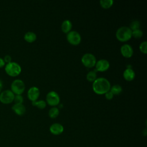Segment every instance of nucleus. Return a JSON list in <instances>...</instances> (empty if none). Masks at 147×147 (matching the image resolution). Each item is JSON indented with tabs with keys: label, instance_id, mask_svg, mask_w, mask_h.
<instances>
[{
	"label": "nucleus",
	"instance_id": "nucleus-1",
	"mask_svg": "<svg viewBox=\"0 0 147 147\" xmlns=\"http://www.w3.org/2000/svg\"><path fill=\"white\" fill-rule=\"evenodd\" d=\"M110 82L103 77L96 78L92 83L93 91L97 94H105L110 90Z\"/></svg>",
	"mask_w": 147,
	"mask_h": 147
},
{
	"label": "nucleus",
	"instance_id": "nucleus-2",
	"mask_svg": "<svg viewBox=\"0 0 147 147\" xmlns=\"http://www.w3.org/2000/svg\"><path fill=\"white\" fill-rule=\"evenodd\" d=\"M131 32L132 30L129 27L122 26L117 30L115 36L120 41H126L132 37Z\"/></svg>",
	"mask_w": 147,
	"mask_h": 147
},
{
	"label": "nucleus",
	"instance_id": "nucleus-3",
	"mask_svg": "<svg viewBox=\"0 0 147 147\" xmlns=\"http://www.w3.org/2000/svg\"><path fill=\"white\" fill-rule=\"evenodd\" d=\"M5 70L7 75L11 76H16L21 73V67L18 63L11 61L5 65Z\"/></svg>",
	"mask_w": 147,
	"mask_h": 147
},
{
	"label": "nucleus",
	"instance_id": "nucleus-4",
	"mask_svg": "<svg viewBox=\"0 0 147 147\" xmlns=\"http://www.w3.org/2000/svg\"><path fill=\"white\" fill-rule=\"evenodd\" d=\"M25 89V83L21 79H15L11 84V91L16 95H21Z\"/></svg>",
	"mask_w": 147,
	"mask_h": 147
},
{
	"label": "nucleus",
	"instance_id": "nucleus-5",
	"mask_svg": "<svg viewBox=\"0 0 147 147\" xmlns=\"http://www.w3.org/2000/svg\"><path fill=\"white\" fill-rule=\"evenodd\" d=\"M83 64L88 68L94 67L96 62L95 56L91 53H86L83 55L81 59Z\"/></svg>",
	"mask_w": 147,
	"mask_h": 147
},
{
	"label": "nucleus",
	"instance_id": "nucleus-6",
	"mask_svg": "<svg viewBox=\"0 0 147 147\" xmlns=\"http://www.w3.org/2000/svg\"><path fill=\"white\" fill-rule=\"evenodd\" d=\"M15 94L11 90H5L1 91L0 94V101L5 104H9L14 100Z\"/></svg>",
	"mask_w": 147,
	"mask_h": 147
},
{
	"label": "nucleus",
	"instance_id": "nucleus-7",
	"mask_svg": "<svg viewBox=\"0 0 147 147\" xmlns=\"http://www.w3.org/2000/svg\"><path fill=\"white\" fill-rule=\"evenodd\" d=\"M46 101L49 105L55 106L59 103L60 96L55 91H51L46 95Z\"/></svg>",
	"mask_w": 147,
	"mask_h": 147
},
{
	"label": "nucleus",
	"instance_id": "nucleus-8",
	"mask_svg": "<svg viewBox=\"0 0 147 147\" xmlns=\"http://www.w3.org/2000/svg\"><path fill=\"white\" fill-rule=\"evenodd\" d=\"M67 39L72 45H78L81 41V36L79 33L76 30H71L67 33Z\"/></svg>",
	"mask_w": 147,
	"mask_h": 147
},
{
	"label": "nucleus",
	"instance_id": "nucleus-9",
	"mask_svg": "<svg viewBox=\"0 0 147 147\" xmlns=\"http://www.w3.org/2000/svg\"><path fill=\"white\" fill-rule=\"evenodd\" d=\"M95 65L96 71L103 72L108 69L110 67V63L106 59H100L96 62Z\"/></svg>",
	"mask_w": 147,
	"mask_h": 147
},
{
	"label": "nucleus",
	"instance_id": "nucleus-10",
	"mask_svg": "<svg viewBox=\"0 0 147 147\" xmlns=\"http://www.w3.org/2000/svg\"><path fill=\"white\" fill-rule=\"evenodd\" d=\"M27 95L28 98L32 100V102L36 100L40 95V90L36 86L31 87L28 91Z\"/></svg>",
	"mask_w": 147,
	"mask_h": 147
},
{
	"label": "nucleus",
	"instance_id": "nucleus-11",
	"mask_svg": "<svg viewBox=\"0 0 147 147\" xmlns=\"http://www.w3.org/2000/svg\"><path fill=\"white\" fill-rule=\"evenodd\" d=\"M121 52L123 56L129 58L132 56L133 54V49L130 44H125L121 47Z\"/></svg>",
	"mask_w": 147,
	"mask_h": 147
},
{
	"label": "nucleus",
	"instance_id": "nucleus-12",
	"mask_svg": "<svg viewBox=\"0 0 147 147\" xmlns=\"http://www.w3.org/2000/svg\"><path fill=\"white\" fill-rule=\"evenodd\" d=\"M49 131L53 135H60L63 132L64 127L59 123H54L49 127Z\"/></svg>",
	"mask_w": 147,
	"mask_h": 147
},
{
	"label": "nucleus",
	"instance_id": "nucleus-13",
	"mask_svg": "<svg viewBox=\"0 0 147 147\" xmlns=\"http://www.w3.org/2000/svg\"><path fill=\"white\" fill-rule=\"evenodd\" d=\"M11 109L13 111L18 115H24L26 111L25 106L23 103H14L12 106Z\"/></svg>",
	"mask_w": 147,
	"mask_h": 147
},
{
	"label": "nucleus",
	"instance_id": "nucleus-14",
	"mask_svg": "<svg viewBox=\"0 0 147 147\" xmlns=\"http://www.w3.org/2000/svg\"><path fill=\"white\" fill-rule=\"evenodd\" d=\"M123 76L126 80L131 81L133 80L135 77V72L131 68H127L123 71Z\"/></svg>",
	"mask_w": 147,
	"mask_h": 147
},
{
	"label": "nucleus",
	"instance_id": "nucleus-15",
	"mask_svg": "<svg viewBox=\"0 0 147 147\" xmlns=\"http://www.w3.org/2000/svg\"><path fill=\"white\" fill-rule=\"evenodd\" d=\"M72 26V25L71 21H69V20H65L63 21L61 25V28L64 33H68L69 32L71 31Z\"/></svg>",
	"mask_w": 147,
	"mask_h": 147
},
{
	"label": "nucleus",
	"instance_id": "nucleus-16",
	"mask_svg": "<svg viewBox=\"0 0 147 147\" xmlns=\"http://www.w3.org/2000/svg\"><path fill=\"white\" fill-rule=\"evenodd\" d=\"M24 38L25 40H26L27 42H32L36 40L37 35L34 32L29 31L24 34Z\"/></svg>",
	"mask_w": 147,
	"mask_h": 147
},
{
	"label": "nucleus",
	"instance_id": "nucleus-17",
	"mask_svg": "<svg viewBox=\"0 0 147 147\" xmlns=\"http://www.w3.org/2000/svg\"><path fill=\"white\" fill-rule=\"evenodd\" d=\"M59 114V110L57 107L55 106H53L51 107L48 111V115L51 118H56Z\"/></svg>",
	"mask_w": 147,
	"mask_h": 147
},
{
	"label": "nucleus",
	"instance_id": "nucleus-18",
	"mask_svg": "<svg viewBox=\"0 0 147 147\" xmlns=\"http://www.w3.org/2000/svg\"><path fill=\"white\" fill-rule=\"evenodd\" d=\"M96 70H92L89 71L87 75H86V78L87 80L89 82H94L96 80Z\"/></svg>",
	"mask_w": 147,
	"mask_h": 147
},
{
	"label": "nucleus",
	"instance_id": "nucleus-19",
	"mask_svg": "<svg viewBox=\"0 0 147 147\" xmlns=\"http://www.w3.org/2000/svg\"><path fill=\"white\" fill-rule=\"evenodd\" d=\"M110 91L113 94V95H118L122 92V88L119 84H114L110 87Z\"/></svg>",
	"mask_w": 147,
	"mask_h": 147
},
{
	"label": "nucleus",
	"instance_id": "nucleus-20",
	"mask_svg": "<svg viewBox=\"0 0 147 147\" xmlns=\"http://www.w3.org/2000/svg\"><path fill=\"white\" fill-rule=\"evenodd\" d=\"M32 105L37 107L39 109H43L46 107V102L44 100H35L32 102Z\"/></svg>",
	"mask_w": 147,
	"mask_h": 147
},
{
	"label": "nucleus",
	"instance_id": "nucleus-21",
	"mask_svg": "<svg viewBox=\"0 0 147 147\" xmlns=\"http://www.w3.org/2000/svg\"><path fill=\"white\" fill-rule=\"evenodd\" d=\"M114 1L113 0H100L99 3L101 6L105 9H108L111 7L113 4Z\"/></svg>",
	"mask_w": 147,
	"mask_h": 147
},
{
	"label": "nucleus",
	"instance_id": "nucleus-22",
	"mask_svg": "<svg viewBox=\"0 0 147 147\" xmlns=\"http://www.w3.org/2000/svg\"><path fill=\"white\" fill-rule=\"evenodd\" d=\"M140 26V21L137 20H133V21H131V22L130 24L129 28L131 30H134L139 29Z\"/></svg>",
	"mask_w": 147,
	"mask_h": 147
},
{
	"label": "nucleus",
	"instance_id": "nucleus-23",
	"mask_svg": "<svg viewBox=\"0 0 147 147\" xmlns=\"http://www.w3.org/2000/svg\"><path fill=\"white\" fill-rule=\"evenodd\" d=\"M131 35L134 37L138 38H140L142 37V36L143 35V32L141 29H138L132 30Z\"/></svg>",
	"mask_w": 147,
	"mask_h": 147
},
{
	"label": "nucleus",
	"instance_id": "nucleus-24",
	"mask_svg": "<svg viewBox=\"0 0 147 147\" xmlns=\"http://www.w3.org/2000/svg\"><path fill=\"white\" fill-rule=\"evenodd\" d=\"M146 47H147V42L146 41H142L140 44V47H139L141 52H142L144 53H146V52H147Z\"/></svg>",
	"mask_w": 147,
	"mask_h": 147
},
{
	"label": "nucleus",
	"instance_id": "nucleus-25",
	"mask_svg": "<svg viewBox=\"0 0 147 147\" xmlns=\"http://www.w3.org/2000/svg\"><path fill=\"white\" fill-rule=\"evenodd\" d=\"M13 101L15 103H22L24 102V98L21 95H16Z\"/></svg>",
	"mask_w": 147,
	"mask_h": 147
},
{
	"label": "nucleus",
	"instance_id": "nucleus-26",
	"mask_svg": "<svg viewBox=\"0 0 147 147\" xmlns=\"http://www.w3.org/2000/svg\"><path fill=\"white\" fill-rule=\"evenodd\" d=\"M105 94V98L107 99H109V100L113 98V96H114L113 94L110 90L109 91H107V92H106Z\"/></svg>",
	"mask_w": 147,
	"mask_h": 147
},
{
	"label": "nucleus",
	"instance_id": "nucleus-27",
	"mask_svg": "<svg viewBox=\"0 0 147 147\" xmlns=\"http://www.w3.org/2000/svg\"><path fill=\"white\" fill-rule=\"evenodd\" d=\"M3 60L5 62V63H9L11 61V57L10 56V55H6L5 56L4 58H3Z\"/></svg>",
	"mask_w": 147,
	"mask_h": 147
},
{
	"label": "nucleus",
	"instance_id": "nucleus-28",
	"mask_svg": "<svg viewBox=\"0 0 147 147\" xmlns=\"http://www.w3.org/2000/svg\"><path fill=\"white\" fill-rule=\"evenodd\" d=\"M4 65H5V62L3 59H2V57H0V68L3 67Z\"/></svg>",
	"mask_w": 147,
	"mask_h": 147
},
{
	"label": "nucleus",
	"instance_id": "nucleus-29",
	"mask_svg": "<svg viewBox=\"0 0 147 147\" xmlns=\"http://www.w3.org/2000/svg\"><path fill=\"white\" fill-rule=\"evenodd\" d=\"M142 134L144 136H146L147 134V131H146V129H145L143 131H142Z\"/></svg>",
	"mask_w": 147,
	"mask_h": 147
},
{
	"label": "nucleus",
	"instance_id": "nucleus-30",
	"mask_svg": "<svg viewBox=\"0 0 147 147\" xmlns=\"http://www.w3.org/2000/svg\"><path fill=\"white\" fill-rule=\"evenodd\" d=\"M2 86H3V84H2V82L0 80V87L2 88Z\"/></svg>",
	"mask_w": 147,
	"mask_h": 147
},
{
	"label": "nucleus",
	"instance_id": "nucleus-31",
	"mask_svg": "<svg viewBox=\"0 0 147 147\" xmlns=\"http://www.w3.org/2000/svg\"><path fill=\"white\" fill-rule=\"evenodd\" d=\"M1 90H2V88L0 87V94H1Z\"/></svg>",
	"mask_w": 147,
	"mask_h": 147
}]
</instances>
